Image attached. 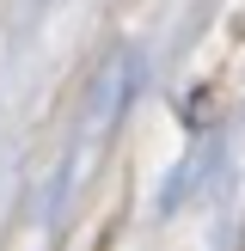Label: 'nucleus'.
<instances>
[]
</instances>
